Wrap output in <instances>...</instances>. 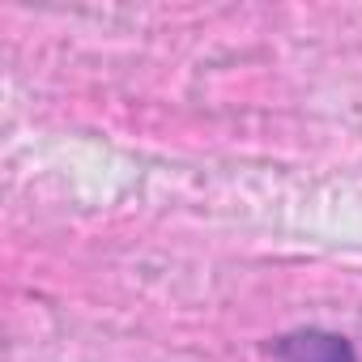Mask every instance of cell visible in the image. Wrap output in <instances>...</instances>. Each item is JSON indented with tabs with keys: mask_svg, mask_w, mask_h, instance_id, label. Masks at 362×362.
Returning a JSON list of instances; mask_svg holds the SVG:
<instances>
[{
	"mask_svg": "<svg viewBox=\"0 0 362 362\" xmlns=\"http://www.w3.org/2000/svg\"><path fill=\"white\" fill-rule=\"evenodd\" d=\"M273 362H358V354L341 332L298 328L273 341Z\"/></svg>",
	"mask_w": 362,
	"mask_h": 362,
	"instance_id": "obj_1",
	"label": "cell"
}]
</instances>
